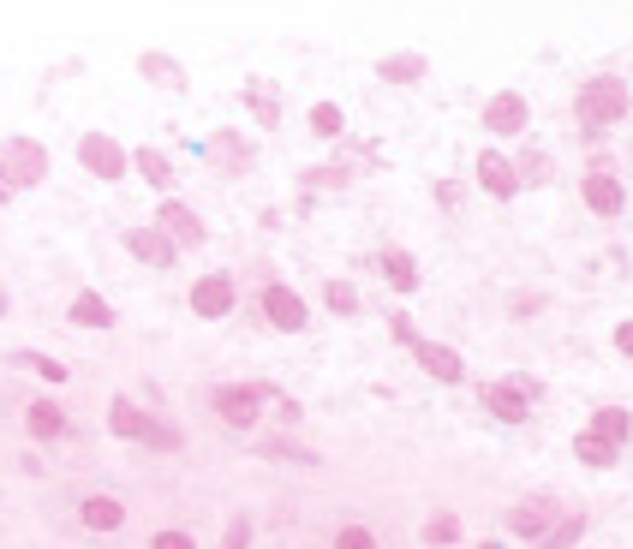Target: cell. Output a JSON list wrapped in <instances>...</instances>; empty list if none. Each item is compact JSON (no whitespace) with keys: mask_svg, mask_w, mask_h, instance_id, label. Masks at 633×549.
I'll use <instances>...</instances> for the list:
<instances>
[{"mask_svg":"<svg viewBox=\"0 0 633 549\" xmlns=\"http://www.w3.org/2000/svg\"><path fill=\"white\" fill-rule=\"evenodd\" d=\"M628 108H633L628 79H616V72H598V79H586V84H580V96H574V114L592 126V132H610V126H622Z\"/></svg>","mask_w":633,"mask_h":549,"instance_id":"1","label":"cell"},{"mask_svg":"<svg viewBox=\"0 0 633 549\" xmlns=\"http://www.w3.org/2000/svg\"><path fill=\"white\" fill-rule=\"evenodd\" d=\"M0 174H7L19 191L43 186L48 180V150L36 144V138H7V144H0Z\"/></svg>","mask_w":633,"mask_h":549,"instance_id":"2","label":"cell"},{"mask_svg":"<svg viewBox=\"0 0 633 549\" xmlns=\"http://www.w3.org/2000/svg\"><path fill=\"white\" fill-rule=\"evenodd\" d=\"M79 168H84V174H96L103 186H114L126 168H132V156H126V150L114 144L108 132H84V138H79Z\"/></svg>","mask_w":633,"mask_h":549,"instance_id":"3","label":"cell"},{"mask_svg":"<svg viewBox=\"0 0 633 549\" xmlns=\"http://www.w3.org/2000/svg\"><path fill=\"white\" fill-rule=\"evenodd\" d=\"M19 425H24V437H31V442H60L72 430V418H67V406H60V401L31 394V401L19 406Z\"/></svg>","mask_w":633,"mask_h":549,"instance_id":"4","label":"cell"},{"mask_svg":"<svg viewBox=\"0 0 633 549\" xmlns=\"http://www.w3.org/2000/svg\"><path fill=\"white\" fill-rule=\"evenodd\" d=\"M263 317H270V329H282V335H299L311 311H306V299H299L294 287L275 281V287H263Z\"/></svg>","mask_w":633,"mask_h":549,"instance_id":"5","label":"cell"},{"mask_svg":"<svg viewBox=\"0 0 633 549\" xmlns=\"http://www.w3.org/2000/svg\"><path fill=\"white\" fill-rule=\"evenodd\" d=\"M258 401H263V394L258 389H239V382H227V389L210 394L215 418H222V425H234V430H251V425H258Z\"/></svg>","mask_w":633,"mask_h":549,"instance_id":"6","label":"cell"},{"mask_svg":"<svg viewBox=\"0 0 633 549\" xmlns=\"http://www.w3.org/2000/svg\"><path fill=\"white\" fill-rule=\"evenodd\" d=\"M485 406H490V418H502V425H526V418H532V389L521 377H514V382H490Z\"/></svg>","mask_w":633,"mask_h":549,"instance_id":"7","label":"cell"},{"mask_svg":"<svg viewBox=\"0 0 633 549\" xmlns=\"http://www.w3.org/2000/svg\"><path fill=\"white\" fill-rule=\"evenodd\" d=\"M126 251H132L138 263H150V270H174V258H180V246H174L162 227H132V234H126Z\"/></svg>","mask_w":633,"mask_h":549,"instance_id":"8","label":"cell"},{"mask_svg":"<svg viewBox=\"0 0 633 549\" xmlns=\"http://www.w3.org/2000/svg\"><path fill=\"white\" fill-rule=\"evenodd\" d=\"M526 120H532V108H526V96H521V91H497V96L485 102V126H490L497 138H514Z\"/></svg>","mask_w":633,"mask_h":549,"instance_id":"9","label":"cell"},{"mask_svg":"<svg viewBox=\"0 0 633 549\" xmlns=\"http://www.w3.org/2000/svg\"><path fill=\"white\" fill-rule=\"evenodd\" d=\"M192 311L204 317V323H222V317L234 311V281H227V275H204L192 287Z\"/></svg>","mask_w":633,"mask_h":549,"instance_id":"10","label":"cell"},{"mask_svg":"<svg viewBox=\"0 0 633 549\" xmlns=\"http://www.w3.org/2000/svg\"><path fill=\"white\" fill-rule=\"evenodd\" d=\"M156 227H162V234L174 239V246H198V239H204V222H198V215L186 210L180 198H168V203H162V210H156Z\"/></svg>","mask_w":633,"mask_h":549,"instance_id":"11","label":"cell"},{"mask_svg":"<svg viewBox=\"0 0 633 549\" xmlns=\"http://www.w3.org/2000/svg\"><path fill=\"white\" fill-rule=\"evenodd\" d=\"M79 526L84 532H120L126 526V502H120V496H84V502H79Z\"/></svg>","mask_w":633,"mask_h":549,"instance_id":"12","label":"cell"},{"mask_svg":"<svg viewBox=\"0 0 633 549\" xmlns=\"http://www.w3.org/2000/svg\"><path fill=\"white\" fill-rule=\"evenodd\" d=\"M580 198H586V210H592V215H604V222H610V215H622L628 191L616 186L610 174H586V186H580Z\"/></svg>","mask_w":633,"mask_h":549,"instance_id":"13","label":"cell"},{"mask_svg":"<svg viewBox=\"0 0 633 549\" xmlns=\"http://www.w3.org/2000/svg\"><path fill=\"white\" fill-rule=\"evenodd\" d=\"M150 425H156V418H150L144 406H132L126 394H120V401H108V430H114L120 442H144Z\"/></svg>","mask_w":633,"mask_h":549,"instance_id":"14","label":"cell"},{"mask_svg":"<svg viewBox=\"0 0 633 549\" xmlns=\"http://www.w3.org/2000/svg\"><path fill=\"white\" fill-rule=\"evenodd\" d=\"M478 186H485L490 198H502V203H509V198H514V191H521L526 180H521V168H514L509 156H485V162H478Z\"/></svg>","mask_w":633,"mask_h":549,"instance_id":"15","label":"cell"},{"mask_svg":"<svg viewBox=\"0 0 633 549\" xmlns=\"http://www.w3.org/2000/svg\"><path fill=\"white\" fill-rule=\"evenodd\" d=\"M550 520H556V502H521V508H509V532H521V538H532V544H544Z\"/></svg>","mask_w":633,"mask_h":549,"instance_id":"16","label":"cell"},{"mask_svg":"<svg viewBox=\"0 0 633 549\" xmlns=\"http://www.w3.org/2000/svg\"><path fill=\"white\" fill-rule=\"evenodd\" d=\"M67 323H72V329H114V305L103 299V293H91V287H84L79 299H72Z\"/></svg>","mask_w":633,"mask_h":549,"instance_id":"17","label":"cell"},{"mask_svg":"<svg viewBox=\"0 0 633 549\" xmlns=\"http://www.w3.org/2000/svg\"><path fill=\"white\" fill-rule=\"evenodd\" d=\"M419 365H425L437 382H461V377H466L461 353H454V347H437V341H419Z\"/></svg>","mask_w":633,"mask_h":549,"instance_id":"18","label":"cell"},{"mask_svg":"<svg viewBox=\"0 0 633 549\" xmlns=\"http://www.w3.org/2000/svg\"><path fill=\"white\" fill-rule=\"evenodd\" d=\"M138 72H144L150 84H162V91H186V72L174 55H138Z\"/></svg>","mask_w":633,"mask_h":549,"instance_id":"19","label":"cell"},{"mask_svg":"<svg viewBox=\"0 0 633 549\" xmlns=\"http://www.w3.org/2000/svg\"><path fill=\"white\" fill-rule=\"evenodd\" d=\"M377 79L383 84H419L425 79V55H383L377 60Z\"/></svg>","mask_w":633,"mask_h":549,"instance_id":"20","label":"cell"},{"mask_svg":"<svg viewBox=\"0 0 633 549\" xmlns=\"http://www.w3.org/2000/svg\"><path fill=\"white\" fill-rule=\"evenodd\" d=\"M574 454L586 460V466H616V454H622V442H610V437H598V430H580L574 437Z\"/></svg>","mask_w":633,"mask_h":549,"instance_id":"21","label":"cell"},{"mask_svg":"<svg viewBox=\"0 0 633 549\" xmlns=\"http://www.w3.org/2000/svg\"><path fill=\"white\" fill-rule=\"evenodd\" d=\"M132 168L144 174V180L156 186V191H168V186H174V162L162 156V150H150V144H144V150H132Z\"/></svg>","mask_w":633,"mask_h":549,"instance_id":"22","label":"cell"},{"mask_svg":"<svg viewBox=\"0 0 633 549\" xmlns=\"http://www.w3.org/2000/svg\"><path fill=\"white\" fill-rule=\"evenodd\" d=\"M383 275H389L395 293H419V270H413L407 251H383Z\"/></svg>","mask_w":633,"mask_h":549,"instance_id":"23","label":"cell"},{"mask_svg":"<svg viewBox=\"0 0 633 549\" xmlns=\"http://www.w3.org/2000/svg\"><path fill=\"white\" fill-rule=\"evenodd\" d=\"M580 538H586V514H562L550 532H544V549H574Z\"/></svg>","mask_w":633,"mask_h":549,"instance_id":"24","label":"cell"},{"mask_svg":"<svg viewBox=\"0 0 633 549\" xmlns=\"http://www.w3.org/2000/svg\"><path fill=\"white\" fill-rule=\"evenodd\" d=\"M592 430H598V437H610V442H628L633 437V418L622 413V406H604V413L592 418Z\"/></svg>","mask_w":633,"mask_h":549,"instance_id":"25","label":"cell"},{"mask_svg":"<svg viewBox=\"0 0 633 549\" xmlns=\"http://www.w3.org/2000/svg\"><path fill=\"white\" fill-rule=\"evenodd\" d=\"M7 365L36 370V377H48V382H67V365H60V359H43V353H7Z\"/></svg>","mask_w":633,"mask_h":549,"instance_id":"26","label":"cell"},{"mask_svg":"<svg viewBox=\"0 0 633 549\" xmlns=\"http://www.w3.org/2000/svg\"><path fill=\"white\" fill-rule=\"evenodd\" d=\"M341 126H347V120H341L335 102H316V108H311V132L316 138H341Z\"/></svg>","mask_w":633,"mask_h":549,"instance_id":"27","label":"cell"},{"mask_svg":"<svg viewBox=\"0 0 633 549\" xmlns=\"http://www.w3.org/2000/svg\"><path fill=\"white\" fill-rule=\"evenodd\" d=\"M454 538H461V520L454 514H430L425 520V544H454Z\"/></svg>","mask_w":633,"mask_h":549,"instance_id":"28","label":"cell"},{"mask_svg":"<svg viewBox=\"0 0 633 549\" xmlns=\"http://www.w3.org/2000/svg\"><path fill=\"white\" fill-rule=\"evenodd\" d=\"M323 299H329V311H335V317H353V311H359V293H353L347 281H329Z\"/></svg>","mask_w":633,"mask_h":549,"instance_id":"29","label":"cell"},{"mask_svg":"<svg viewBox=\"0 0 633 549\" xmlns=\"http://www.w3.org/2000/svg\"><path fill=\"white\" fill-rule=\"evenodd\" d=\"M514 168H521V180H532V186L550 180V156H538V150H526V156L514 162Z\"/></svg>","mask_w":633,"mask_h":549,"instance_id":"30","label":"cell"},{"mask_svg":"<svg viewBox=\"0 0 633 549\" xmlns=\"http://www.w3.org/2000/svg\"><path fill=\"white\" fill-rule=\"evenodd\" d=\"M335 549H377V532L371 526H341L335 532Z\"/></svg>","mask_w":633,"mask_h":549,"instance_id":"31","label":"cell"},{"mask_svg":"<svg viewBox=\"0 0 633 549\" xmlns=\"http://www.w3.org/2000/svg\"><path fill=\"white\" fill-rule=\"evenodd\" d=\"M150 549H198V538H192V532H180V526H168V532L150 538Z\"/></svg>","mask_w":633,"mask_h":549,"instance_id":"32","label":"cell"},{"mask_svg":"<svg viewBox=\"0 0 633 549\" xmlns=\"http://www.w3.org/2000/svg\"><path fill=\"white\" fill-rule=\"evenodd\" d=\"M246 96H251V108H258V126H275V96L263 91V84H251Z\"/></svg>","mask_w":633,"mask_h":549,"instance_id":"33","label":"cell"},{"mask_svg":"<svg viewBox=\"0 0 633 549\" xmlns=\"http://www.w3.org/2000/svg\"><path fill=\"white\" fill-rule=\"evenodd\" d=\"M246 544H251V526L234 514V520H227V538H222V549H246Z\"/></svg>","mask_w":633,"mask_h":549,"instance_id":"34","label":"cell"},{"mask_svg":"<svg viewBox=\"0 0 633 549\" xmlns=\"http://www.w3.org/2000/svg\"><path fill=\"white\" fill-rule=\"evenodd\" d=\"M616 347H622L628 359H633V323H622V329H616Z\"/></svg>","mask_w":633,"mask_h":549,"instance_id":"35","label":"cell"},{"mask_svg":"<svg viewBox=\"0 0 633 549\" xmlns=\"http://www.w3.org/2000/svg\"><path fill=\"white\" fill-rule=\"evenodd\" d=\"M12 198H19V186H12L7 174H0V203H12Z\"/></svg>","mask_w":633,"mask_h":549,"instance_id":"36","label":"cell"},{"mask_svg":"<svg viewBox=\"0 0 633 549\" xmlns=\"http://www.w3.org/2000/svg\"><path fill=\"white\" fill-rule=\"evenodd\" d=\"M485 549H502V544H485Z\"/></svg>","mask_w":633,"mask_h":549,"instance_id":"37","label":"cell"}]
</instances>
